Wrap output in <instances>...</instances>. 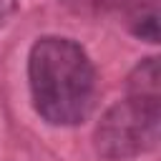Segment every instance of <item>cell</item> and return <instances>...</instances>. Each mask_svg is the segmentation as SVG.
I'll return each instance as SVG.
<instances>
[{
  "label": "cell",
  "instance_id": "6da1fadb",
  "mask_svg": "<svg viewBox=\"0 0 161 161\" xmlns=\"http://www.w3.org/2000/svg\"><path fill=\"white\" fill-rule=\"evenodd\" d=\"M28 83L35 111L53 126H75L93 111L96 68L70 38L45 35L33 43Z\"/></svg>",
  "mask_w": 161,
  "mask_h": 161
},
{
  "label": "cell",
  "instance_id": "7a4b0ae2",
  "mask_svg": "<svg viewBox=\"0 0 161 161\" xmlns=\"http://www.w3.org/2000/svg\"><path fill=\"white\" fill-rule=\"evenodd\" d=\"M161 98L126 96L111 106L96 126V151L108 161H128L148 153L158 143Z\"/></svg>",
  "mask_w": 161,
  "mask_h": 161
},
{
  "label": "cell",
  "instance_id": "3957f363",
  "mask_svg": "<svg viewBox=\"0 0 161 161\" xmlns=\"http://www.w3.org/2000/svg\"><path fill=\"white\" fill-rule=\"evenodd\" d=\"M128 93L143 98H161L158 58H143L128 75Z\"/></svg>",
  "mask_w": 161,
  "mask_h": 161
},
{
  "label": "cell",
  "instance_id": "277c9868",
  "mask_svg": "<svg viewBox=\"0 0 161 161\" xmlns=\"http://www.w3.org/2000/svg\"><path fill=\"white\" fill-rule=\"evenodd\" d=\"M15 8H18V0H0V25H5L10 20Z\"/></svg>",
  "mask_w": 161,
  "mask_h": 161
}]
</instances>
